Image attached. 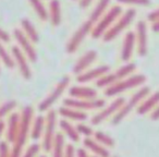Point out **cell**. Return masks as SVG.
I'll list each match as a JSON object with an SVG mask.
<instances>
[{"label":"cell","mask_w":159,"mask_h":157,"mask_svg":"<svg viewBox=\"0 0 159 157\" xmlns=\"http://www.w3.org/2000/svg\"><path fill=\"white\" fill-rule=\"evenodd\" d=\"M150 118H152V120H157V119H159V107L156 109V110L152 113V115L150 116Z\"/></svg>","instance_id":"b9f144b4"},{"label":"cell","mask_w":159,"mask_h":157,"mask_svg":"<svg viewBox=\"0 0 159 157\" xmlns=\"http://www.w3.org/2000/svg\"><path fill=\"white\" fill-rule=\"evenodd\" d=\"M30 2H31L34 11H35L36 14L39 16L40 20L42 21L48 20V18H49L48 11H47V9L45 8L44 3L42 2V0H30Z\"/></svg>","instance_id":"d4e9b609"},{"label":"cell","mask_w":159,"mask_h":157,"mask_svg":"<svg viewBox=\"0 0 159 157\" xmlns=\"http://www.w3.org/2000/svg\"><path fill=\"white\" fill-rule=\"evenodd\" d=\"M32 117H33V108L31 106H26L20 116V126H19L18 137H16L14 144L22 147L26 141L27 134L30 132V126H31Z\"/></svg>","instance_id":"5b68a950"},{"label":"cell","mask_w":159,"mask_h":157,"mask_svg":"<svg viewBox=\"0 0 159 157\" xmlns=\"http://www.w3.org/2000/svg\"><path fill=\"white\" fill-rule=\"evenodd\" d=\"M38 150H39V145L38 144H33V145L30 146L23 157H34L38 153Z\"/></svg>","instance_id":"836d02e7"},{"label":"cell","mask_w":159,"mask_h":157,"mask_svg":"<svg viewBox=\"0 0 159 157\" xmlns=\"http://www.w3.org/2000/svg\"><path fill=\"white\" fill-rule=\"evenodd\" d=\"M136 36L134 32H128L123 40V47H122V53L121 57L123 61H129L130 58L132 57L133 50H134V44Z\"/></svg>","instance_id":"e0dca14e"},{"label":"cell","mask_w":159,"mask_h":157,"mask_svg":"<svg viewBox=\"0 0 159 157\" xmlns=\"http://www.w3.org/2000/svg\"><path fill=\"white\" fill-rule=\"evenodd\" d=\"M92 2H93V0H81V1H80V7L85 9V8L89 7Z\"/></svg>","instance_id":"60d3db41"},{"label":"cell","mask_w":159,"mask_h":157,"mask_svg":"<svg viewBox=\"0 0 159 157\" xmlns=\"http://www.w3.org/2000/svg\"><path fill=\"white\" fill-rule=\"evenodd\" d=\"M59 113L61 116L69 119H73V120H85L87 118V115L85 113L82 111L76 110L74 108H71V107H61L59 109Z\"/></svg>","instance_id":"7402d4cb"},{"label":"cell","mask_w":159,"mask_h":157,"mask_svg":"<svg viewBox=\"0 0 159 157\" xmlns=\"http://www.w3.org/2000/svg\"><path fill=\"white\" fill-rule=\"evenodd\" d=\"M84 144H85V146H87L89 150H93V152L96 153L97 155H99L100 157H108L109 156L108 150H107L106 148L102 147V146H100L99 144H97L95 141H93V140L85 139L84 140Z\"/></svg>","instance_id":"484cf974"},{"label":"cell","mask_w":159,"mask_h":157,"mask_svg":"<svg viewBox=\"0 0 159 157\" xmlns=\"http://www.w3.org/2000/svg\"><path fill=\"white\" fill-rule=\"evenodd\" d=\"M21 150H22V147L16 144H14L13 148H12V152L10 154V157H20L21 156Z\"/></svg>","instance_id":"f35d334b"},{"label":"cell","mask_w":159,"mask_h":157,"mask_svg":"<svg viewBox=\"0 0 159 157\" xmlns=\"http://www.w3.org/2000/svg\"><path fill=\"white\" fill-rule=\"evenodd\" d=\"M95 137L98 142H102V143L105 144V145H108V146L115 145V141H113L110 136H108V135L105 134V133H102V132H96Z\"/></svg>","instance_id":"1f68e13d"},{"label":"cell","mask_w":159,"mask_h":157,"mask_svg":"<svg viewBox=\"0 0 159 157\" xmlns=\"http://www.w3.org/2000/svg\"><path fill=\"white\" fill-rule=\"evenodd\" d=\"M0 157H10L9 146L7 142H0Z\"/></svg>","instance_id":"e575fe53"},{"label":"cell","mask_w":159,"mask_h":157,"mask_svg":"<svg viewBox=\"0 0 159 157\" xmlns=\"http://www.w3.org/2000/svg\"><path fill=\"white\" fill-rule=\"evenodd\" d=\"M124 103H125V100H124V98H122V97L117 98L116 100H113V102L111 103V104L109 105L106 109H104L102 113H97V115L92 119V123L98 124L102 121H104L106 118H108L109 116H111L112 113H115L116 111H119V109L123 106Z\"/></svg>","instance_id":"4fadbf2b"},{"label":"cell","mask_w":159,"mask_h":157,"mask_svg":"<svg viewBox=\"0 0 159 157\" xmlns=\"http://www.w3.org/2000/svg\"><path fill=\"white\" fill-rule=\"evenodd\" d=\"M149 92H150L149 87L145 86V87H143V89L139 90L137 93H135L134 95L132 96V98L130 99V102H129L126 105L124 104L123 106L119 109L118 113L116 115V117L113 118V120H112L113 124L119 123V122L121 121V120L123 119L125 116H128V113H130L133 108H134V106H136V105L139 104V103L141 102V100L143 99L145 96H147L148 94H149Z\"/></svg>","instance_id":"52a82bcc"},{"label":"cell","mask_w":159,"mask_h":157,"mask_svg":"<svg viewBox=\"0 0 159 157\" xmlns=\"http://www.w3.org/2000/svg\"><path fill=\"white\" fill-rule=\"evenodd\" d=\"M94 24H95V22L92 21L91 19L89 18L86 22H84L79 27V30L73 34L72 37L69 40L68 45H66V53H73L77 50L79 46L81 45V43L85 39L87 34H89V32H92V30H93V27H94Z\"/></svg>","instance_id":"277c9868"},{"label":"cell","mask_w":159,"mask_h":157,"mask_svg":"<svg viewBox=\"0 0 159 157\" xmlns=\"http://www.w3.org/2000/svg\"><path fill=\"white\" fill-rule=\"evenodd\" d=\"M147 18H148V20H149L150 22H152V23L159 21V9H157V10H155V11L150 12V13L148 14Z\"/></svg>","instance_id":"8d00e7d4"},{"label":"cell","mask_w":159,"mask_h":157,"mask_svg":"<svg viewBox=\"0 0 159 157\" xmlns=\"http://www.w3.org/2000/svg\"><path fill=\"white\" fill-rule=\"evenodd\" d=\"M5 127H6L5 122H3L2 120H0V137H1V135H2V133H3V131H5Z\"/></svg>","instance_id":"ee69618b"},{"label":"cell","mask_w":159,"mask_h":157,"mask_svg":"<svg viewBox=\"0 0 159 157\" xmlns=\"http://www.w3.org/2000/svg\"><path fill=\"white\" fill-rule=\"evenodd\" d=\"M56 111L51 110L47 115V123H46V131H45V137H44V150L46 152H49L52 146L53 137H55V129H56Z\"/></svg>","instance_id":"8fae6325"},{"label":"cell","mask_w":159,"mask_h":157,"mask_svg":"<svg viewBox=\"0 0 159 157\" xmlns=\"http://www.w3.org/2000/svg\"><path fill=\"white\" fill-rule=\"evenodd\" d=\"M158 103H159V92H156V93L152 94L149 98H147V99L139 107L137 113H139V115H144V113H148L152 107L156 106Z\"/></svg>","instance_id":"603a6c76"},{"label":"cell","mask_w":159,"mask_h":157,"mask_svg":"<svg viewBox=\"0 0 159 157\" xmlns=\"http://www.w3.org/2000/svg\"><path fill=\"white\" fill-rule=\"evenodd\" d=\"M60 127H61L62 130L64 131V133H66V135H68V136L70 137L72 141L77 142L80 140L77 130H75V129L73 128L72 124L69 123L68 121H66V120H62V121H60Z\"/></svg>","instance_id":"4316f807"},{"label":"cell","mask_w":159,"mask_h":157,"mask_svg":"<svg viewBox=\"0 0 159 157\" xmlns=\"http://www.w3.org/2000/svg\"><path fill=\"white\" fill-rule=\"evenodd\" d=\"M69 82H70V77L64 76L63 79L58 83V85L55 87V90L51 92L50 95L47 96V97L45 98L42 103H40L39 106H38V109H39L40 111H45L48 108H50V107L52 106L56 102H57L58 98L62 95V93L64 92V90H66V86L69 85Z\"/></svg>","instance_id":"ba28073f"},{"label":"cell","mask_w":159,"mask_h":157,"mask_svg":"<svg viewBox=\"0 0 159 157\" xmlns=\"http://www.w3.org/2000/svg\"><path fill=\"white\" fill-rule=\"evenodd\" d=\"M97 58V51L96 50H89L87 53H85L82 57L80 58L79 61L76 62V64L73 68L75 74H81L84 70H86L92 63L96 60Z\"/></svg>","instance_id":"9a60e30c"},{"label":"cell","mask_w":159,"mask_h":157,"mask_svg":"<svg viewBox=\"0 0 159 157\" xmlns=\"http://www.w3.org/2000/svg\"><path fill=\"white\" fill-rule=\"evenodd\" d=\"M136 39L139 56H146L147 53V26L144 21H139L136 25Z\"/></svg>","instance_id":"5bb4252c"},{"label":"cell","mask_w":159,"mask_h":157,"mask_svg":"<svg viewBox=\"0 0 159 157\" xmlns=\"http://www.w3.org/2000/svg\"><path fill=\"white\" fill-rule=\"evenodd\" d=\"M12 57H13L14 62L18 64L22 76L24 77L25 80H30L32 77V72L31 68H30L29 63H27L25 53L18 46H13L12 47Z\"/></svg>","instance_id":"30bf717a"},{"label":"cell","mask_w":159,"mask_h":157,"mask_svg":"<svg viewBox=\"0 0 159 157\" xmlns=\"http://www.w3.org/2000/svg\"><path fill=\"white\" fill-rule=\"evenodd\" d=\"M63 104L66 107H71L74 109H97L102 108L106 105V102L104 99H93V100H80L68 98L64 99Z\"/></svg>","instance_id":"7c38bea8"},{"label":"cell","mask_w":159,"mask_h":157,"mask_svg":"<svg viewBox=\"0 0 159 157\" xmlns=\"http://www.w3.org/2000/svg\"><path fill=\"white\" fill-rule=\"evenodd\" d=\"M135 64L133 63H128L125 66L121 67L119 70H117L115 73H111V74H105L100 77L99 80L97 81V86L104 87V86H109V85H112L115 83H117L118 81H121L123 77L128 76L129 74L133 72L135 70Z\"/></svg>","instance_id":"8992f818"},{"label":"cell","mask_w":159,"mask_h":157,"mask_svg":"<svg viewBox=\"0 0 159 157\" xmlns=\"http://www.w3.org/2000/svg\"><path fill=\"white\" fill-rule=\"evenodd\" d=\"M42 157H45V156H42Z\"/></svg>","instance_id":"bcb514c9"},{"label":"cell","mask_w":159,"mask_h":157,"mask_svg":"<svg viewBox=\"0 0 159 157\" xmlns=\"http://www.w3.org/2000/svg\"><path fill=\"white\" fill-rule=\"evenodd\" d=\"M77 132L79 133H82V134L86 135V136H89V135H92V133H93V130H92L89 127L85 126V124H79L76 128Z\"/></svg>","instance_id":"d590c367"},{"label":"cell","mask_w":159,"mask_h":157,"mask_svg":"<svg viewBox=\"0 0 159 157\" xmlns=\"http://www.w3.org/2000/svg\"><path fill=\"white\" fill-rule=\"evenodd\" d=\"M16 106V103L14 100H9V102L1 105L0 106V120L2 119L7 113H9Z\"/></svg>","instance_id":"4dcf8cb0"},{"label":"cell","mask_w":159,"mask_h":157,"mask_svg":"<svg viewBox=\"0 0 159 157\" xmlns=\"http://www.w3.org/2000/svg\"><path fill=\"white\" fill-rule=\"evenodd\" d=\"M0 59H1V61L3 62V64H5L7 68L12 69V68H14V66H16V62H14V60H13V57L6 50V48L3 47V45L1 44V43H0Z\"/></svg>","instance_id":"f1b7e54d"},{"label":"cell","mask_w":159,"mask_h":157,"mask_svg":"<svg viewBox=\"0 0 159 157\" xmlns=\"http://www.w3.org/2000/svg\"><path fill=\"white\" fill-rule=\"evenodd\" d=\"M63 135L61 133L56 134L53 137V147H55V152H53V157H62L63 155Z\"/></svg>","instance_id":"f546056e"},{"label":"cell","mask_w":159,"mask_h":157,"mask_svg":"<svg viewBox=\"0 0 159 157\" xmlns=\"http://www.w3.org/2000/svg\"><path fill=\"white\" fill-rule=\"evenodd\" d=\"M0 42H5V43H8L10 42V35L8 32H6L3 29L0 27Z\"/></svg>","instance_id":"74e56055"},{"label":"cell","mask_w":159,"mask_h":157,"mask_svg":"<svg viewBox=\"0 0 159 157\" xmlns=\"http://www.w3.org/2000/svg\"><path fill=\"white\" fill-rule=\"evenodd\" d=\"M77 156L79 157H89L86 154V152H85L84 150H82V148H80V150H77Z\"/></svg>","instance_id":"7bdbcfd3"},{"label":"cell","mask_w":159,"mask_h":157,"mask_svg":"<svg viewBox=\"0 0 159 157\" xmlns=\"http://www.w3.org/2000/svg\"><path fill=\"white\" fill-rule=\"evenodd\" d=\"M121 12H122V8L119 7V6H115V7L111 8L108 11V13L105 14L102 20L96 24V26L93 27V30H92V36H93V38H99L100 36L104 35L107 30L112 25V23L119 18Z\"/></svg>","instance_id":"6da1fadb"},{"label":"cell","mask_w":159,"mask_h":157,"mask_svg":"<svg viewBox=\"0 0 159 157\" xmlns=\"http://www.w3.org/2000/svg\"><path fill=\"white\" fill-rule=\"evenodd\" d=\"M135 16H136V12L134 9H129L121 18L119 19L117 23L110 26L108 30L106 31V33L104 34V40L105 42H110V40L115 39L122 31H123L125 27H128L130 25V23L134 20Z\"/></svg>","instance_id":"7a4b0ae2"},{"label":"cell","mask_w":159,"mask_h":157,"mask_svg":"<svg viewBox=\"0 0 159 157\" xmlns=\"http://www.w3.org/2000/svg\"><path fill=\"white\" fill-rule=\"evenodd\" d=\"M44 124H45V119L43 116L36 117L35 121H34V124H33V129H32V133H31L32 139H34V140L39 139V136L42 135Z\"/></svg>","instance_id":"83f0119b"},{"label":"cell","mask_w":159,"mask_h":157,"mask_svg":"<svg viewBox=\"0 0 159 157\" xmlns=\"http://www.w3.org/2000/svg\"><path fill=\"white\" fill-rule=\"evenodd\" d=\"M21 26H22V31L24 32V34L30 38L32 43H37L39 40V35H38L34 24L29 19H23L21 21Z\"/></svg>","instance_id":"44dd1931"},{"label":"cell","mask_w":159,"mask_h":157,"mask_svg":"<svg viewBox=\"0 0 159 157\" xmlns=\"http://www.w3.org/2000/svg\"><path fill=\"white\" fill-rule=\"evenodd\" d=\"M109 2H110V0H99V2L97 3V6L95 7V9L92 11V13L89 14V18L96 23L98 20H99L100 16L104 14V12L106 11Z\"/></svg>","instance_id":"cb8c5ba5"},{"label":"cell","mask_w":159,"mask_h":157,"mask_svg":"<svg viewBox=\"0 0 159 157\" xmlns=\"http://www.w3.org/2000/svg\"><path fill=\"white\" fill-rule=\"evenodd\" d=\"M52 25L58 26L61 23V7H60L59 0H51L49 5V13H48Z\"/></svg>","instance_id":"d6986e66"},{"label":"cell","mask_w":159,"mask_h":157,"mask_svg":"<svg viewBox=\"0 0 159 157\" xmlns=\"http://www.w3.org/2000/svg\"><path fill=\"white\" fill-rule=\"evenodd\" d=\"M70 95L76 98H89L93 99L97 95V92L91 87H81V86H74L70 90Z\"/></svg>","instance_id":"ffe728a7"},{"label":"cell","mask_w":159,"mask_h":157,"mask_svg":"<svg viewBox=\"0 0 159 157\" xmlns=\"http://www.w3.org/2000/svg\"><path fill=\"white\" fill-rule=\"evenodd\" d=\"M13 34H14V37H16V42L20 45L21 50L25 53V56H26L32 62H35L36 60H37V53H36V50L33 45H32V42L30 40V38L27 37L24 34V32L20 29L14 30Z\"/></svg>","instance_id":"9c48e42d"},{"label":"cell","mask_w":159,"mask_h":157,"mask_svg":"<svg viewBox=\"0 0 159 157\" xmlns=\"http://www.w3.org/2000/svg\"><path fill=\"white\" fill-rule=\"evenodd\" d=\"M121 3H126V5H135V6H148L150 0H117Z\"/></svg>","instance_id":"d6a6232c"},{"label":"cell","mask_w":159,"mask_h":157,"mask_svg":"<svg viewBox=\"0 0 159 157\" xmlns=\"http://www.w3.org/2000/svg\"><path fill=\"white\" fill-rule=\"evenodd\" d=\"M108 71H109L108 66H100V67H98V68H95L91 71H87V72L79 74L77 81H79L80 83L89 82V81L95 80V79H98V77H102V75L107 74Z\"/></svg>","instance_id":"2e32d148"},{"label":"cell","mask_w":159,"mask_h":157,"mask_svg":"<svg viewBox=\"0 0 159 157\" xmlns=\"http://www.w3.org/2000/svg\"><path fill=\"white\" fill-rule=\"evenodd\" d=\"M66 157H74V148H73L72 145H68V146H66Z\"/></svg>","instance_id":"ab89813d"},{"label":"cell","mask_w":159,"mask_h":157,"mask_svg":"<svg viewBox=\"0 0 159 157\" xmlns=\"http://www.w3.org/2000/svg\"><path fill=\"white\" fill-rule=\"evenodd\" d=\"M152 30H154L155 32H159V21H157V22H155L154 24H152Z\"/></svg>","instance_id":"f6af8a7d"},{"label":"cell","mask_w":159,"mask_h":157,"mask_svg":"<svg viewBox=\"0 0 159 157\" xmlns=\"http://www.w3.org/2000/svg\"><path fill=\"white\" fill-rule=\"evenodd\" d=\"M145 80H146L145 75H142V74L133 75V76L128 77L125 80L118 81L117 83L110 85V86L106 90L105 94H106L107 96H113V95H116V94H119L123 91H126V90H130V89H132V87L139 86V85L143 84V83L145 82Z\"/></svg>","instance_id":"3957f363"},{"label":"cell","mask_w":159,"mask_h":157,"mask_svg":"<svg viewBox=\"0 0 159 157\" xmlns=\"http://www.w3.org/2000/svg\"><path fill=\"white\" fill-rule=\"evenodd\" d=\"M19 126H20V116H19V113H12L9 118L7 131V139L11 143H14L16 137H18Z\"/></svg>","instance_id":"ac0fdd59"}]
</instances>
